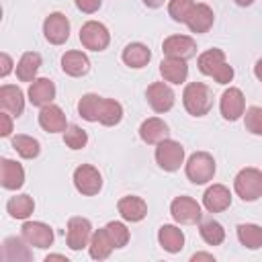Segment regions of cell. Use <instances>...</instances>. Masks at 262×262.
<instances>
[{"mask_svg":"<svg viewBox=\"0 0 262 262\" xmlns=\"http://www.w3.org/2000/svg\"><path fill=\"white\" fill-rule=\"evenodd\" d=\"M145 98H147V104L151 106V111L160 113V115L168 113L176 102V94L168 82H151L145 90Z\"/></svg>","mask_w":262,"mask_h":262,"instance_id":"obj_11","label":"cell"},{"mask_svg":"<svg viewBox=\"0 0 262 262\" xmlns=\"http://www.w3.org/2000/svg\"><path fill=\"white\" fill-rule=\"evenodd\" d=\"M182 104L190 117H205L213 108V92L205 82H188L182 92Z\"/></svg>","mask_w":262,"mask_h":262,"instance_id":"obj_2","label":"cell"},{"mask_svg":"<svg viewBox=\"0 0 262 262\" xmlns=\"http://www.w3.org/2000/svg\"><path fill=\"white\" fill-rule=\"evenodd\" d=\"M61 70L66 76H72V78H82L88 74L90 70V59L84 51L80 49H70L61 55Z\"/></svg>","mask_w":262,"mask_h":262,"instance_id":"obj_25","label":"cell"},{"mask_svg":"<svg viewBox=\"0 0 262 262\" xmlns=\"http://www.w3.org/2000/svg\"><path fill=\"white\" fill-rule=\"evenodd\" d=\"M115 250V244L108 235V231L104 227L100 229H94L92 237H90V244H88V254L92 260H106Z\"/></svg>","mask_w":262,"mask_h":262,"instance_id":"obj_29","label":"cell"},{"mask_svg":"<svg viewBox=\"0 0 262 262\" xmlns=\"http://www.w3.org/2000/svg\"><path fill=\"white\" fill-rule=\"evenodd\" d=\"M158 244L168 254H178L184 248V231L174 223H164L158 229Z\"/></svg>","mask_w":262,"mask_h":262,"instance_id":"obj_24","label":"cell"},{"mask_svg":"<svg viewBox=\"0 0 262 262\" xmlns=\"http://www.w3.org/2000/svg\"><path fill=\"white\" fill-rule=\"evenodd\" d=\"M121 59H123V63H125L127 68H131V70H141V68H145V66L149 63L151 51H149V47H147L145 43L133 41V43H127V45H125V49H123V53H121Z\"/></svg>","mask_w":262,"mask_h":262,"instance_id":"obj_26","label":"cell"},{"mask_svg":"<svg viewBox=\"0 0 262 262\" xmlns=\"http://www.w3.org/2000/svg\"><path fill=\"white\" fill-rule=\"evenodd\" d=\"M72 180H74L76 190L80 194H84V196H94V194H98L102 190V174L92 164H80L74 170Z\"/></svg>","mask_w":262,"mask_h":262,"instance_id":"obj_8","label":"cell"},{"mask_svg":"<svg viewBox=\"0 0 262 262\" xmlns=\"http://www.w3.org/2000/svg\"><path fill=\"white\" fill-rule=\"evenodd\" d=\"M63 143L70 149H82L88 143V133L80 125H68V129L63 131Z\"/></svg>","mask_w":262,"mask_h":262,"instance_id":"obj_38","label":"cell"},{"mask_svg":"<svg viewBox=\"0 0 262 262\" xmlns=\"http://www.w3.org/2000/svg\"><path fill=\"white\" fill-rule=\"evenodd\" d=\"M233 190L244 203H254L262 196V170L242 168L233 178Z\"/></svg>","mask_w":262,"mask_h":262,"instance_id":"obj_4","label":"cell"},{"mask_svg":"<svg viewBox=\"0 0 262 262\" xmlns=\"http://www.w3.org/2000/svg\"><path fill=\"white\" fill-rule=\"evenodd\" d=\"M117 211L123 221L127 223H139L147 215V203L137 194H125L117 203Z\"/></svg>","mask_w":262,"mask_h":262,"instance_id":"obj_16","label":"cell"},{"mask_svg":"<svg viewBox=\"0 0 262 262\" xmlns=\"http://www.w3.org/2000/svg\"><path fill=\"white\" fill-rule=\"evenodd\" d=\"M0 184L6 190H18L25 184V168L16 160L2 158L0 160Z\"/></svg>","mask_w":262,"mask_h":262,"instance_id":"obj_22","label":"cell"},{"mask_svg":"<svg viewBox=\"0 0 262 262\" xmlns=\"http://www.w3.org/2000/svg\"><path fill=\"white\" fill-rule=\"evenodd\" d=\"M196 66H199V72L213 78L217 84H229L235 76L233 68L225 61V51L219 49V47H213V49H207L203 51L199 57H196Z\"/></svg>","mask_w":262,"mask_h":262,"instance_id":"obj_1","label":"cell"},{"mask_svg":"<svg viewBox=\"0 0 262 262\" xmlns=\"http://www.w3.org/2000/svg\"><path fill=\"white\" fill-rule=\"evenodd\" d=\"M12 149L23 158V160H35L41 154V143L33 135L18 133L12 137Z\"/></svg>","mask_w":262,"mask_h":262,"instance_id":"obj_34","label":"cell"},{"mask_svg":"<svg viewBox=\"0 0 262 262\" xmlns=\"http://www.w3.org/2000/svg\"><path fill=\"white\" fill-rule=\"evenodd\" d=\"M139 137L147 145H158L160 141H164V139L170 137V127L160 117H147L139 125Z\"/></svg>","mask_w":262,"mask_h":262,"instance_id":"obj_18","label":"cell"},{"mask_svg":"<svg viewBox=\"0 0 262 262\" xmlns=\"http://www.w3.org/2000/svg\"><path fill=\"white\" fill-rule=\"evenodd\" d=\"M27 98L33 106H47L53 102L55 98V84L49 80V78H35L31 84H29V90H27Z\"/></svg>","mask_w":262,"mask_h":262,"instance_id":"obj_19","label":"cell"},{"mask_svg":"<svg viewBox=\"0 0 262 262\" xmlns=\"http://www.w3.org/2000/svg\"><path fill=\"white\" fill-rule=\"evenodd\" d=\"M80 43L88 51H104L111 43V33L100 20H86L80 27Z\"/></svg>","mask_w":262,"mask_h":262,"instance_id":"obj_6","label":"cell"},{"mask_svg":"<svg viewBox=\"0 0 262 262\" xmlns=\"http://www.w3.org/2000/svg\"><path fill=\"white\" fill-rule=\"evenodd\" d=\"M0 108L10 113L12 117H20L25 113V92L16 84L0 86Z\"/></svg>","mask_w":262,"mask_h":262,"instance_id":"obj_23","label":"cell"},{"mask_svg":"<svg viewBox=\"0 0 262 262\" xmlns=\"http://www.w3.org/2000/svg\"><path fill=\"white\" fill-rule=\"evenodd\" d=\"M104 229L108 231V235H111V239L115 244V250L125 248L129 244V239H131V233H129V229H127V225L123 221H108L104 225Z\"/></svg>","mask_w":262,"mask_h":262,"instance_id":"obj_36","label":"cell"},{"mask_svg":"<svg viewBox=\"0 0 262 262\" xmlns=\"http://www.w3.org/2000/svg\"><path fill=\"white\" fill-rule=\"evenodd\" d=\"M35 211V201L31 194H14L8 199L6 203V213L12 217V219H20V221H27Z\"/></svg>","mask_w":262,"mask_h":262,"instance_id":"obj_30","label":"cell"},{"mask_svg":"<svg viewBox=\"0 0 262 262\" xmlns=\"http://www.w3.org/2000/svg\"><path fill=\"white\" fill-rule=\"evenodd\" d=\"M213 23H215V12H213V8H211L209 4H205V2H196L184 25L188 27L190 33L203 35V33H207V31L213 27Z\"/></svg>","mask_w":262,"mask_h":262,"instance_id":"obj_21","label":"cell"},{"mask_svg":"<svg viewBox=\"0 0 262 262\" xmlns=\"http://www.w3.org/2000/svg\"><path fill=\"white\" fill-rule=\"evenodd\" d=\"M76 8L84 14H94L98 12V8L102 6V0H74Z\"/></svg>","mask_w":262,"mask_h":262,"instance_id":"obj_40","label":"cell"},{"mask_svg":"<svg viewBox=\"0 0 262 262\" xmlns=\"http://www.w3.org/2000/svg\"><path fill=\"white\" fill-rule=\"evenodd\" d=\"M244 125L252 135H262V106H248L244 113Z\"/></svg>","mask_w":262,"mask_h":262,"instance_id":"obj_39","label":"cell"},{"mask_svg":"<svg viewBox=\"0 0 262 262\" xmlns=\"http://www.w3.org/2000/svg\"><path fill=\"white\" fill-rule=\"evenodd\" d=\"M14 68H16V66H14L12 57H10L6 51H4V53H0V78H6Z\"/></svg>","mask_w":262,"mask_h":262,"instance_id":"obj_42","label":"cell"},{"mask_svg":"<svg viewBox=\"0 0 262 262\" xmlns=\"http://www.w3.org/2000/svg\"><path fill=\"white\" fill-rule=\"evenodd\" d=\"M12 115L10 113H6V111H2L0 113V137H10V133H12Z\"/></svg>","mask_w":262,"mask_h":262,"instance_id":"obj_41","label":"cell"},{"mask_svg":"<svg viewBox=\"0 0 262 262\" xmlns=\"http://www.w3.org/2000/svg\"><path fill=\"white\" fill-rule=\"evenodd\" d=\"M53 260H59V262H70V260H68V256H63V254H47V256H45V262H53Z\"/></svg>","mask_w":262,"mask_h":262,"instance_id":"obj_44","label":"cell"},{"mask_svg":"<svg viewBox=\"0 0 262 262\" xmlns=\"http://www.w3.org/2000/svg\"><path fill=\"white\" fill-rule=\"evenodd\" d=\"M203 207L209 213H221L231 207V192L225 184H211L203 192Z\"/></svg>","mask_w":262,"mask_h":262,"instance_id":"obj_20","label":"cell"},{"mask_svg":"<svg viewBox=\"0 0 262 262\" xmlns=\"http://www.w3.org/2000/svg\"><path fill=\"white\" fill-rule=\"evenodd\" d=\"M184 145L176 139H164L156 145V151H154V158H156V164L164 170V172H176L180 170V166L184 164Z\"/></svg>","mask_w":262,"mask_h":262,"instance_id":"obj_5","label":"cell"},{"mask_svg":"<svg viewBox=\"0 0 262 262\" xmlns=\"http://www.w3.org/2000/svg\"><path fill=\"white\" fill-rule=\"evenodd\" d=\"M70 18L63 12H49L43 20V37L51 45H63L70 39Z\"/></svg>","mask_w":262,"mask_h":262,"instance_id":"obj_10","label":"cell"},{"mask_svg":"<svg viewBox=\"0 0 262 262\" xmlns=\"http://www.w3.org/2000/svg\"><path fill=\"white\" fill-rule=\"evenodd\" d=\"M199 233L207 246H221L225 242V229L217 219H201Z\"/></svg>","mask_w":262,"mask_h":262,"instance_id":"obj_33","label":"cell"},{"mask_svg":"<svg viewBox=\"0 0 262 262\" xmlns=\"http://www.w3.org/2000/svg\"><path fill=\"white\" fill-rule=\"evenodd\" d=\"M160 74H162L164 82H168V84H184L188 78V63H186V59L164 57L160 61Z\"/></svg>","mask_w":262,"mask_h":262,"instance_id":"obj_27","label":"cell"},{"mask_svg":"<svg viewBox=\"0 0 262 262\" xmlns=\"http://www.w3.org/2000/svg\"><path fill=\"white\" fill-rule=\"evenodd\" d=\"M164 2H166V0H143V4H145L147 8H160V6H164Z\"/></svg>","mask_w":262,"mask_h":262,"instance_id":"obj_46","label":"cell"},{"mask_svg":"<svg viewBox=\"0 0 262 262\" xmlns=\"http://www.w3.org/2000/svg\"><path fill=\"white\" fill-rule=\"evenodd\" d=\"M217 164L209 151H194L184 162V174L192 184H207L215 178Z\"/></svg>","mask_w":262,"mask_h":262,"instance_id":"obj_3","label":"cell"},{"mask_svg":"<svg viewBox=\"0 0 262 262\" xmlns=\"http://www.w3.org/2000/svg\"><path fill=\"white\" fill-rule=\"evenodd\" d=\"M254 76H256V80H258V82H262V57L254 63Z\"/></svg>","mask_w":262,"mask_h":262,"instance_id":"obj_45","label":"cell"},{"mask_svg":"<svg viewBox=\"0 0 262 262\" xmlns=\"http://www.w3.org/2000/svg\"><path fill=\"white\" fill-rule=\"evenodd\" d=\"M162 51L166 57L190 59L196 55V41L190 35H168L162 41Z\"/></svg>","mask_w":262,"mask_h":262,"instance_id":"obj_14","label":"cell"},{"mask_svg":"<svg viewBox=\"0 0 262 262\" xmlns=\"http://www.w3.org/2000/svg\"><path fill=\"white\" fill-rule=\"evenodd\" d=\"M41 63H43V59H41V55H39L37 51H25V53L20 55V59L16 61V68H14L16 78H18L20 82H29V84H31V82L37 78Z\"/></svg>","mask_w":262,"mask_h":262,"instance_id":"obj_28","label":"cell"},{"mask_svg":"<svg viewBox=\"0 0 262 262\" xmlns=\"http://www.w3.org/2000/svg\"><path fill=\"white\" fill-rule=\"evenodd\" d=\"M194 4V0H168V14L174 23H186Z\"/></svg>","mask_w":262,"mask_h":262,"instance_id":"obj_37","label":"cell"},{"mask_svg":"<svg viewBox=\"0 0 262 262\" xmlns=\"http://www.w3.org/2000/svg\"><path fill=\"white\" fill-rule=\"evenodd\" d=\"M0 258L4 262H31L33 252L23 235H10V237H4L2 242Z\"/></svg>","mask_w":262,"mask_h":262,"instance_id":"obj_15","label":"cell"},{"mask_svg":"<svg viewBox=\"0 0 262 262\" xmlns=\"http://www.w3.org/2000/svg\"><path fill=\"white\" fill-rule=\"evenodd\" d=\"M237 239L244 248L248 250H258L262 248V227L256 223H239L237 225Z\"/></svg>","mask_w":262,"mask_h":262,"instance_id":"obj_35","label":"cell"},{"mask_svg":"<svg viewBox=\"0 0 262 262\" xmlns=\"http://www.w3.org/2000/svg\"><path fill=\"white\" fill-rule=\"evenodd\" d=\"M92 233H94V229H92L90 219L78 217V215L76 217H70L68 219V225H66V244H68L70 250L80 252V250L88 248Z\"/></svg>","mask_w":262,"mask_h":262,"instance_id":"obj_7","label":"cell"},{"mask_svg":"<svg viewBox=\"0 0 262 262\" xmlns=\"http://www.w3.org/2000/svg\"><path fill=\"white\" fill-rule=\"evenodd\" d=\"M123 104L115 98H104L102 96V104H100V115H98V123L104 127H115L123 121Z\"/></svg>","mask_w":262,"mask_h":262,"instance_id":"obj_32","label":"cell"},{"mask_svg":"<svg viewBox=\"0 0 262 262\" xmlns=\"http://www.w3.org/2000/svg\"><path fill=\"white\" fill-rule=\"evenodd\" d=\"M233 2H235L237 6H244V8H246V6H252V4H254V0H233Z\"/></svg>","mask_w":262,"mask_h":262,"instance_id":"obj_47","label":"cell"},{"mask_svg":"<svg viewBox=\"0 0 262 262\" xmlns=\"http://www.w3.org/2000/svg\"><path fill=\"white\" fill-rule=\"evenodd\" d=\"M219 111L225 121H237L246 113V96L237 86H229L223 90L219 98Z\"/></svg>","mask_w":262,"mask_h":262,"instance_id":"obj_12","label":"cell"},{"mask_svg":"<svg viewBox=\"0 0 262 262\" xmlns=\"http://www.w3.org/2000/svg\"><path fill=\"white\" fill-rule=\"evenodd\" d=\"M170 215L180 225H194L203 219L201 203H196L188 194H180L170 203Z\"/></svg>","mask_w":262,"mask_h":262,"instance_id":"obj_9","label":"cell"},{"mask_svg":"<svg viewBox=\"0 0 262 262\" xmlns=\"http://www.w3.org/2000/svg\"><path fill=\"white\" fill-rule=\"evenodd\" d=\"M190 260H192V262H199V260L215 262V256H213V254H209V252H196V254H192V256H190Z\"/></svg>","mask_w":262,"mask_h":262,"instance_id":"obj_43","label":"cell"},{"mask_svg":"<svg viewBox=\"0 0 262 262\" xmlns=\"http://www.w3.org/2000/svg\"><path fill=\"white\" fill-rule=\"evenodd\" d=\"M20 235L27 239L31 248L45 250L53 244V229L45 221H25L20 227Z\"/></svg>","mask_w":262,"mask_h":262,"instance_id":"obj_13","label":"cell"},{"mask_svg":"<svg viewBox=\"0 0 262 262\" xmlns=\"http://www.w3.org/2000/svg\"><path fill=\"white\" fill-rule=\"evenodd\" d=\"M100 104H102V96L94 94V92H86L82 94V98L78 100V115L88 121V123H98V115H100Z\"/></svg>","mask_w":262,"mask_h":262,"instance_id":"obj_31","label":"cell"},{"mask_svg":"<svg viewBox=\"0 0 262 262\" xmlns=\"http://www.w3.org/2000/svg\"><path fill=\"white\" fill-rule=\"evenodd\" d=\"M39 127L45 131V133H63L68 129V119H66V113L61 111V106L57 104H47L39 111Z\"/></svg>","mask_w":262,"mask_h":262,"instance_id":"obj_17","label":"cell"}]
</instances>
